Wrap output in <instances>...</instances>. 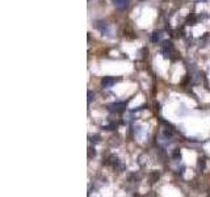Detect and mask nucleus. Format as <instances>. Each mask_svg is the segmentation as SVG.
<instances>
[{
	"label": "nucleus",
	"mask_w": 210,
	"mask_h": 197,
	"mask_svg": "<svg viewBox=\"0 0 210 197\" xmlns=\"http://www.w3.org/2000/svg\"><path fill=\"white\" fill-rule=\"evenodd\" d=\"M117 80H118V79H114L112 76H105L101 80V84H102V87H105V88H109V87H112Z\"/></svg>",
	"instance_id": "5"
},
{
	"label": "nucleus",
	"mask_w": 210,
	"mask_h": 197,
	"mask_svg": "<svg viewBox=\"0 0 210 197\" xmlns=\"http://www.w3.org/2000/svg\"><path fill=\"white\" fill-rule=\"evenodd\" d=\"M162 35L163 34H162L160 32H154L152 33V42H159L162 39Z\"/></svg>",
	"instance_id": "8"
},
{
	"label": "nucleus",
	"mask_w": 210,
	"mask_h": 197,
	"mask_svg": "<svg viewBox=\"0 0 210 197\" xmlns=\"http://www.w3.org/2000/svg\"><path fill=\"white\" fill-rule=\"evenodd\" d=\"M113 3L120 11H125L129 7V0H113Z\"/></svg>",
	"instance_id": "6"
},
{
	"label": "nucleus",
	"mask_w": 210,
	"mask_h": 197,
	"mask_svg": "<svg viewBox=\"0 0 210 197\" xmlns=\"http://www.w3.org/2000/svg\"><path fill=\"white\" fill-rule=\"evenodd\" d=\"M108 108H109L110 112L121 113V112H124V110L126 109V102H113V104H110Z\"/></svg>",
	"instance_id": "3"
},
{
	"label": "nucleus",
	"mask_w": 210,
	"mask_h": 197,
	"mask_svg": "<svg viewBox=\"0 0 210 197\" xmlns=\"http://www.w3.org/2000/svg\"><path fill=\"white\" fill-rule=\"evenodd\" d=\"M104 160H105V162H104L105 164L112 165L113 168H116L117 165L120 164V160H118V158H117V156H114V155H109V156H106Z\"/></svg>",
	"instance_id": "4"
},
{
	"label": "nucleus",
	"mask_w": 210,
	"mask_h": 197,
	"mask_svg": "<svg viewBox=\"0 0 210 197\" xmlns=\"http://www.w3.org/2000/svg\"><path fill=\"white\" fill-rule=\"evenodd\" d=\"M95 25H96V28L98 30L101 32L102 34H106V35H110V33H112V32H110V28H109V24L106 22V21H96V24H95Z\"/></svg>",
	"instance_id": "2"
},
{
	"label": "nucleus",
	"mask_w": 210,
	"mask_h": 197,
	"mask_svg": "<svg viewBox=\"0 0 210 197\" xmlns=\"http://www.w3.org/2000/svg\"><path fill=\"white\" fill-rule=\"evenodd\" d=\"M89 138H91V139H89L91 142H98V141H100V139H98V138H100L98 135H91Z\"/></svg>",
	"instance_id": "12"
},
{
	"label": "nucleus",
	"mask_w": 210,
	"mask_h": 197,
	"mask_svg": "<svg viewBox=\"0 0 210 197\" xmlns=\"http://www.w3.org/2000/svg\"><path fill=\"white\" fill-rule=\"evenodd\" d=\"M197 2H201V3H204V2H206V0H197Z\"/></svg>",
	"instance_id": "13"
},
{
	"label": "nucleus",
	"mask_w": 210,
	"mask_h": 197,
	"mask_svg": "<svg viewBox=\"0 0 210 197\" xmlns=\"http://www.w3.org/2000/svg\"><path fill=\"white\" fill-rule=\"evenodd\" d=\"M95 154H96V152L93 151V149H92V147H89V149H88V158H89V159H91V158H93Z\"/></svg>",
	"instance_id": "11"
},
{
	"label": "nucleus",
	"mask_w": 210,
	"mask_h": 197,
	"mask_svg": "<svg viewBox=\"0 0 210 197\" xmlns=\"http://www.w3.org/2000/svg\"><path fill=\"white\" fill-rule=\"evenodd\" d=\"M162 50H163V54H164L167 58H171V59H177V58H180V54H177V51L175 50V46H173L172 42L164 41V42H163V46H162Z\"/></svg>",
	"instance_id": "1"
},
{
	"label": "nucleus",
	"mask_w": 210,
	"mask_h": 197,
	"mask_svg": "<svg viewBox=\"0 0 210 197\" xmlns=\"http://www.w3.org/2000/svg\"><path fill=\"white\" fill-rule=\"evenodd\" d=\"M93 98H95V93L92 91H88V104H91L93 101Z\"/></svg>",
	"instance_id": "10"
},
{
	"label": "nucleus",
	"mask_w": 210,
	"mask_h": 197,
	"mask_svg": "<svg viewBox=\"0 0 210 197\" xmlns=\"http://www.w3.org/2000/svg\"><path fill=\"white\" fill-rule=\"evenodd\" d=\"M198 168H200V171H204V168H205V160L202 158L198 159Z\"/></svg>",
	"instance_id": "9"
},
{
	"label": "nucleus",
	"mask_w": 210,
	"mask_h": 197,
	"mask_svg": "<svg viewBox=\"0 0 210 197\" xmlns=\"http://www.w3.org/2000/svg\"><path fill=\"white\" fill-rule=\"evenodd\" d=\"M158 179H159V172H156V171H154L150 173V183L154 184V183H156Z\"/></svg>",
	"instance_id": "7"
}]
</instances>
